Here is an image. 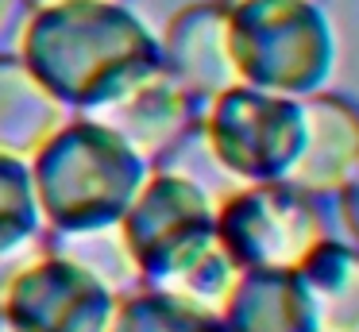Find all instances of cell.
Returning <instances> with one entry per match:
<instances>
[{"mask_svg":"<svg viewBox=\"0 0 359 332\" xmlns=\"http://www.w3.org/2000/svg\"><path fill=\"white\" fill-rule=\"evenodd\" d=\"M43 239V216L35 205V185L27 159L0 154V255Z\"/></svg>","mask_w":359,"mask_h":332,"instance_id":"16","label":"cell"},{"mask_svg":"<svg viewBox=\"0 0 359 332\" xmlns=\"http://www.w3.org/2000/svg\"><path fill=\"white\" fill-rule=\"evenodd\" d=\"M109 332H228L224 321L155 286H135L120 293Z\"/></svg>","mask_w":359,"mask_h":332,"instance_id":"14","label":"cell"},{"mask_svg":"<svg viewBox=\"0 0 359 332\" xmlns=\"http://www.w3.org/2000/svg\"><path fill=\"white\" fill-rule=\"evenodd\" d=\"M16 54L70 112H93L163 66L158 35L124 0L24 12Z\"/></svg>","mask_w":359,"mask_h":332,"instance_id":"1","label":"cell"},{"mask_svg":"<svg viewBox=\"0 0 359 332\" xmlns=\"http://www.w3.org/2000/svg\"><path fill=\"white\" fill-rule=\"evenodd\" d=\"M332 232V205L290 182H248L217 197V239L240 270H297Z\"/></svg>","mask_w":359,"mask_h":332,"instance_id":"5","label":"cell"},{"mask_svg":"<svg viewBox=\"0 0 359 332\" xmlns=\"http://www.w3.org/2000/svg\"><path fill=\"white\" fill-rule=\"evenodd\" d=\"M217 197L186 166H151L147 182L120 216V239L140 270V286H158L217 244Z\"/></svg>","mask_w":359,"mask_h":332,"instance_id":"6","label":"cell"},{"mask_svg":"<svg viewBox=\"0 0 359 332\" xmlns=\"http://www.w3.org/2000/svg\"><path fill=\"white\" fill-rule=\"evenodd\" d=\"M0 332H20V328H16V324H12V321H8V317H4V309H0Z\"/></svg>","mask_w":359,"mask_h":332,"instance_id":"21","label":"cell"},{"mask_svg":"<svg viewBox=\"0 0 359 332\" xmlns=\"http://www.w3.org/2000/svg\"><path fill=\"white\" fill-rule=\"evenodd\" d=\"M43 239L55 251H62L70 259H78L81 267H89L116 293H128L140 286V270H135L124 239H120V228H97V232H78V236H50V232H43Z\"/></svg>","mask_w":359,"mask_h":332,"instance_id":"17","label":"cell"},{"mask_svg":"<svg viewBox=\"0 0 359 332\" xmlns=\"http://www.w3.org/2000/svg\"><path fill=\"white\" fill-rule=\"evenodd\" d=\"M201 100L178 81L166 66L151 69L147 77L112 97L109 105L93 108V120L109 124L132 151H140L151 166H163L166 159L182 151L197 135L201 124Z\"/></svg>","mask_w":359,"mask_h":332,"instance_id":"8","label":"cell"},{"mask_svg":"<svg viewBox=\"0 0 359 332\" xmlns=\"http://www.w3.org/2000/svg\"><path fill=\"white\" fill-rule=\"evenodd\" d=\"M313 332H359V244L332 232L297 267Z\"/></svg>","mask_w":359,"mask_h":332,"instance_id":"11","label":"cell"},{"mask_svg":"<svg viewBox=\"0 0 359 332\" xmlns=\"http://www.w3.org/2000/svg\"><path fill=\"white\" fill-rule=\"evenodd\" d=\"M332 216L340 220V236H348L351 244H359V170L348 178L340 193L332 197Z\"/></svg>","mask_w":359,"mask_h":332,"instance_id":"18","label":"cell"},{"mask_svg":"<svg viewBox=\"0 0 359 332\" xmlns=\"http://www.w3.org/2000/svg\"><path fill=\"white\" fill-rule=\"evenodd\" d=\"M240 81L282 97L328 89L340 58L336 23L320 0H243L228 8Z\"/></svg>","mask_w":359,"mask_h":332,"instance_id":"3","label":"cell"},{"mask_svg":"<svg viewBox=\"0 0 359 332\" xmlns=\"http://www.w3.org/2000/svg\"><path fill=\"white\" fill-rule=\"evenodd\" d=\"M220 321L228 332H313L297 270H243Z\"/></svg>","mask_w":359,"mask_h":332,"instance_id":"13","label":"cell"},{"mask_svg":"<svg viewBox=\"0 0 359 332\" xmlns=\"http://www.w3.org/2000/svg\"><path fill=\"white\" fill-rule=\"evenodd\" d=\"M27 170L43 232L78 236L116 228L140 185L147 182L151 162L132 151L109 124L70 112L27 159Z\"/></svg>","mask_w":359,"mask_h":332,"instance_id":"2","label":"cell"},{"mask_svg":"<svg viewBox=\"0 0 359 332\" xmlns=\"http://www.w3.org/2000/svg\"><path fill=\"white\" fill-rule=\"evenodd\" d=\"M359 170V100L317 89L302 97V147L286 182L332 205V197Z\"/></svg>","mask_w":359,"mask_h":332,"instance_id":"9","label":"cell"},{"mask_svg":"<svg viewBox=\"0 0 359 332\" xmlns=\"http://www.w3.org/2000/svg\"><path fill=\"white\" fill-rule=\"evenodd\" d=\"M217 4H224V8H236V4H243V0H217Z\"/></svg>","mask_w":359,"mask_h":332,"instance_id":"22","label":"cell"},{"mask_svg":"<svg viewBox=\"0 0 359 332\" xmlns=\"http://www.w3.org/2000/svg\"><path fill=\"white\" fill-rule=\"evenodd\" d=\"M243 270L236 267V259L224 251V244H212L209 251H201L197 259H189L182 270H174L170 278H163V282L155 286V290L163 293H174V298L189 301V305L205 309V313L220 317L228 305V298H232L236 282H240Z\"/></svg>","mask_w":359,"mask_h":332,"instance_id":"15","label":"cell"},{"mask_svg":"<svg viewBox=\"0 0 359 332\" xmlns=\"http://www.w3.org/2000/svg\"><path fill=\"white\" fill-rule=\"evenodd\" d=\"M70 108L27 69L16 51H0V154L32 159Z\"/></svg>","mask_w":359,"mask_h":332,"instance_id":"12","label":"cell"},{"mask_svg":"<svg viewBox=\"0 0 359 332\" xmlns=\"http://www.w3.org/2000/svg\"><path fill=\"white\" fill-rule=\"evenodd\" d=\"M116 298L89 267L43 239L8 278L0 309L20 332H109Z\"/></svg>","mask_w":359,"mask_h":332,"instance_id":"7","label":"cell"},{"mask_svg":"<svg viewBox=\"0 0 359 332\" xmlns=\"http://www.w3.org/2000/svg\"><path fill=\"white\" fill-rule=\"evenodd\" d=\"M24 15V0H0V39H8V31L20 27Z\"/></svg>","mask_w":359,"mask_h":332,"instance_id":"19","label":"cell"},{"mask_svg":"<svg viewBox=\"0 0 359 332\" xmlns=\"http://www.w3.org/2000/svg\"><path fill=\"white\" fill-rule=\"evenodd\" d=\"M58 4H89V0H24V12H35V8H58Z\"/></svg>","mask_w":359,"mask_h":332,"instance_id":"20","label":"cell"},{"mask_svg":"<svg viewBox=\"0 0 359 332\" xmlns=\"http://www.w3.org/2000/svg\"><path fill=\"white\" fill-rule=\"evenodd\" d=\"M197 147L236 185L286 182L302 147V97L266 93L248 81L228 85L205 100Z\"/></svg>","mask_w":359,"mask_h":332,"instance_id":"4","label":"cell"},{"mask_svg":"<svg viewBox=\"0 0 359 332\" xmlns=\"http://www.w3.org/2000/svg\"><path fill=\"white\" fill-rule=\"evenodd\" d=\"M158 51H163V66L201 105L240 81L232 39H228V8L217 0H194L178 8L158 35Z\"/></svg>","mask_w":359,"mask_h":332,"instance_id":"10","label":"cell"}]
</instances>
